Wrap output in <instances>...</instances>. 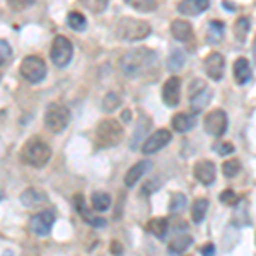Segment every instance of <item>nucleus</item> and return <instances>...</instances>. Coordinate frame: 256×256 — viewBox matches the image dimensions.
Returning <instances> with one entry per match:
<instances>
[{
    "label": "nucleus",
    "mask_w": 256,
    "mask_h": 256,
    "mask_svg": "<svg viewBox=\"0 0 256 256\" xmlns=\"http://www.w3.org/2000/svg\"><path fill=\"white\" fill-rule=\"evenodd\" d=\"M181 99V80L180 77L172 76L162 86V101L169 108H176Z\"/></svg>",
    "instance_id": "ddd939ff"
},
{
    "label": "nucleus",
    "mask_w": 256,
    "mask_h": 256,
    "mask_svg": "<svg viewBox=\"0 0 256 256\" xmlns=\"http://www.w3.org/2000/svg\"><path fill=\"white\" fill-rule=\"evenodd\" d=\"M253 55H254V60H256V40H254V44H253Z\"/></svg>",
    "instance_id": "79ce46f5"
},
{
    "label": "nucleus",
    "mask_w": 256,
    "mask_h": 256,
    "mask_svg": "<svg viewBox=\"0 0 256 256\" xmlns=\"http://www.w3.org/2000/svg\"><path fill=\"white\" fill-rule=\"evenodd\" d=\"M158 65V55L154 50L140 46L126 52L120 58V70L126 77H140L152 72Z\"/></svg>",
    "instance_id": "f257e3e1"
},
{
    "label": "nucleus",
    "mask_w": 256,
    "mask_h": 256,
    "mask_svg": "<svg viewBox=\"0 0 256 256\" xmlns=\"http://www.w3.org/2000/svg\"><path fill=\"white\" fill-rule=\"evenodd\" d=\"M210 99H212V89L207 84L200 80V88H195V84L190 86V106H192V111L195 114L205 110Z\"/></svg>",
    "instance_id": "9d476101"
},
{
    "label": "nucleus",
    "mask_w": 256,
    "mask_h": 256,
    "mask_svg": "<svg viewBox=\"0 0 256 256\" xmlns=\"http://www.w3.org/2000/svg\"><path fill=\"white\" fill-rule=\"evenodd\" d=\"M74 56V46L72 41L65 36H56L52 43V50H50V58H52L53 65L58 68H65L72 62Z\"/></svg>",
    "instance_id": "0eeeda50"
},
{
    "label": "nucleus",
    "mask_w": 256,
    "mask_h": 256,
    "mask_svg": "<svg viewBox=\"0 0 256 256\" xmlns=\"http://www.w3.org/2000/svg\"><path fill=\"white\" fill-rule=\"evenodd\" d=\"M214 150L218 152V156H229L234 152V146L230 142H217L214 146Z\"/></svg>",
    "instance_id": "4c0bfd02"
},
{
    "label": "nucleus",
    "mask_w": 256,
    "mask_h": 256,
    "mask_svg": "<svg viewBox=\"0 0 256 256\" xmlns=\"http://www.w3.org/2000/svg\"><path fill=\"white\" fill-rule=\"evenodd\" d=\"M56 214L55 210H43V212H38L31 217L30 220V229L34 236L38 238H44L52 232V227L55 224Z\"/></svg>",
    "instance_id": "1a4fd4ad"
},
{
    "label": "nucleus",
    "mask_w": 256,
    "mask_h": 256,
    "mask_svg": "<svg viewBox=\"0 0 256 256\" xmlns=\"http://www.w3.org/2000/svg\"><path fill=\"white\" fill-rule=\"evenodd\" d=\"M48 198L44 195L41 190H36V188H28L26 192H22V195H20V202H22V205H26V207H36V205L40 204H44Z\"/></svg>",
    "instance_id": "4be33fe9"
},
{
    "label": "nucleus",
    "mask_w": 256,
    "mask_h": 256,
    "mask_svg": "<svg viewBox=\"0 0 256 256\" xmlns=\"http://www.w3.org/2000/svg\"><path fill=\"white\" fill-rule=\"evenodd\" d=\"M152 125V120H148L147 116H140V122H138V126L137 130L134 132V135H132V140H130V148L132 150H135L137 146L144 140V135L148 132V128Z\"/></svg>",
    "instance_id": "b1692460"
},
{
    "label": "nucleus",
    "mask_w": 256,
    "mask_h": 256,
    "mask_svg": "<svg viewBox=\"0 0 256 256\" xmlns=\"http://www.w3.org/2000/svg\"><path fill=\"white\" fill-rule=\"evenodd\" d=\"M171 34L180 43H188V41L193 40V28L188 20L176 19L171 22Z\"/></svg>",
    "instance_id": "f3484780"
},
{
    "label": "nucleus",
    "mask_w": 256,
    "mask_h": 256,
    "mask_svg": "<svg viewBox=\"0 0 256 256\" xmlns=\"http://www.w3.org/2000/svg\"><path fill=\"white\" fill-rule=\"evenodd\" d=\"M120 104H122V99H120L116 92L106 94L104 99H102V110H104L106 113H113L114 110L120 108Z\"/></svg>",
    "instance_id": "72a5a7b5"
},
{
    "label": "nucleus",
    "mask_w": 256,
    "mask_h": 256,
    "mask_svg": "<svg viewBox=\"0 0 256 256\" xmlns=\"http://www.w3.org/2000/svg\"><path fill=\"white\" fill-rule=\"evenodd\" d=\"M200 253L204 256H216V246H214L212 242H208V244L200 248Z\"/></svg>",
    "instance_id": "ea45409f"
},
{
    "label": "nucleus",
    "mask_w": 256,
    "mask_h": 256,
    "mask_svg": "<svg viewBox=\"0 0 256 256\" xmlns=\"http://www.w3.org/2000/svg\"><path fill=\"white\" fill-rule=\"evenodd\" d=\"M220 202L224 205H229V207H232V205H236L238 196H236V193H234L232 190H224V192L220 193Z\"/></svg>",
    "instance_id": "58836bf2"
},
{
    "label": "nucleus",
    "mask_w": 256,
    "mask_h": 256,
    "mask_svg": "<svg viewBox=\"0 0 256 256\" xmlns=\"http://www.w3.org/2000/svg\"><path fill=\"white\" fill-rule=\"evenodd\" d=\"M192 242H193V239L190 236H176L169 242V251H171L172 254H181L183 251H186L188 248L192 246Z\"/></svg>",
    "instance_id": "c85d7f7f"
},
{
    "label": "nucleus",
    "mask_w": 256,
    "mask_h": 256,
    "mask_svg": "<svg viewBox=\"0 0 256 256\" xmlns=\"http://www.w3.org/2000/svg\"><path fill=\"white\" fill-rule=\"evenodd\" d=\"M147 230L156 236L158 239H164L168 236V230H169V222L166 217H154L147 222Z\"/></svg>",
    "instance_id": "412c9836"
},
{
    "label": "nucleus",
    "mask_w": 256,
    "mask_h": 256,
    "mask_svg": "<svg viewBox=\"0 0 256 256\" xmlns=\"http://www.w3.org/2000/svg\"><path fill=\"white\" fill-rule=\"evenodd\" d=\"M250 30H251L250 18H239L236 20V24H234V36H236V40L239 41V43H244Z\"/></svg>",
    "instance_id": "bb28decb"
},
{
    "label": "nucleus",
    "mask_w": 256,
    "mask_h": 256,
    "mask_svg": "<svg viewBox=\"0 0 256 256\" xmlns=\"http://www.w3.org/2000/svg\"><path fill=\"white\" fill-rule=\"evenodd\" d=\"M52 159V148L43 138L32 137L20 148V160L31 168H44Z\"/></svg>",
    "instance_id": "f03ea898"
},
{
    "label": "nucleus",
    "mask_w": 256,
    "mask_h": 256,
    "mask_svg": "<svg viewBox=\"0 0 256 256\" xmlns=\"http://www.w3.org/2000/svg\"><path fill=\"white\" fill-rule=\"evenodd\" d=\"M222 172H224L226 178H236L239 172H241V162H239L238 159H230L224 162V166H222Z\"/></svg>",
    "instance_id": "f704fd0d"
},
{
    "label": "nucleus",
    "mask_w": 256,
    "mask_h": 256,
    "mask_svg": "<svg viewBox=\"0 0 256 256\" xmlns=\"http://www.w3.org/2000/svg\"><path fill=\"white\" fill-rule=\"evenodd\" d=\"M208 210V200L207 198H198L195 200V204L192 205V218L195 224H202V220L207 216Z\"/></svg>",
    "instance_id": "393cba45"
},
{
    "label": "nucleus",
    "mask_w": 256,
    "mask_h": 256,
    "mask_svg": "<svg viewBox=\"0 0 256 256\" xmlns=\"http://www.w3.org/2000/svg\"><path fill=\"white\" fill-rule=\"evenodd\" d=\"M111 205V196L104 192H94L92 193V208L96 212H106Z\"/></svg>",
    "instance_id": "c756f323"
},
{
    "label": "nucleus",
    "mask_w": 256,
    "mask_h": 256,
    "mask_svg": "<svg viewBox=\"0 0 256 256\" xmlns=\"http://www.w3.org/2000/svg\"><path fill=\"white\" fill-rule=\"evenodd\" d=\"M172 128L178 134H186V132L193 130V126L196 125V118L195 114H188V113H178L171 120Z\"/></svg>",
    "instance_id": "6ab92c4d"
},
{
    "label": "nucleus",
    "mask_w": 256,
    "mask_h": 256,
    "mask_svg": "<svg viewBox=\"0 0 256 256\" xmlns=\"http://www.w3.org/2000/svg\"><path fill=\"white\" fill-rule=\"evenodd\" d=\"M70 123V111L65 104L53 102L44 111V126L53 134H62Z\"/></svg>",
    "instance_id": "39448f33"
},
{
    "label": "nucleus",
    "mask_w": 256,
    "mask_h": 256,
    "mask_svg": "<svg viewBox=\"0 0 256 256\" xmlns=\"http://www.w3.org/2000/svg\"><path fill=\"white\" fill-rule=\"evenodd\" d=\"M226 32V24L222 20H210L208 22V31H207V41L210 44H217L224 40Z\"/></svg>",
    "instance_id": "5701e85b"
},
{
    "label": "nucleus",
    "mask_w": 256,
    "mask_h": 256,
    "mask_svg": "<svg viewBox=\"0 0 256 256\" xmlns=\"http://www.w3.org/2000/svg\"><path fill=\"white\" fill-rule=\"evenodd\" d=\"M0 200H2V195H0Z\"/></svg>",
    "instance_id": "37998d69"
},
{
    "label": "nucleus",
    "mask_w": 256,
    "mask_h": 256,
    "mask_svg": "<svg viewBox=\"0 0 256 256\" xmlns=\"http://www.w3.org/2000/svg\"><path fill=\"white\" fill-rule=\"evenodd\" d=\"M67 26L70 28V30L82 32V31H86V28H88V20H86V18L80 14V12L74 10L67 16Z\"/></svg>",
    "instance_id": "cd10ccee"
},
{
    "label": "nucleus",
    "mask_w": 256,
    "mask_h": 256,
    "mask_svg": "<svg viewBox=\"0 0 256 256\" xmlns=\"http://www.w3.org/2000/svg\"><path fill=\"white\" fill-rule=\"evenodd\" d=\"M123 2L142 14H148L158 9V0H123Z\"/></svg>",
    "instance_id": "a878e982"
},
{
    "label": "nucleus",
    "mask_w": 256,
    "mask_h": 256,
    "mask_svg": "<svg viewBox=\"0 0 256 256\" xmlns=\"http://www.w3.org/2000/svg\"><path fill=\"white\" fill-rule=\"evenodd\" d=\"M74 204H76L77 212H79L80 216L84 217V220L88 222L89 226H92V227H104L106 226L104 218L94 217V216H90V214L88 212V207H86V200H84V196H82V195H76V198H74Z\"/></svg>",
    "instance_id": "aec40b11"
},
{
    "label": "nucleus",
    "mask_w": 256,
    "mask_h": 256,
    "mask_svg": "<svg viewBox=\"0 0 256 256\" xmlns=\"http://www.w3.org/2000/svg\"><path fill=\"white\" fill-rule=\"evenodd\" d=\"M193 176L196 178V181H200L202 184L205 186H210V184L216 183V176H217V168L212 160L204 159V160H198L193 168Z\"/></svg>",
    "instance_id": "4468645a"
},
{
    "label": "nucleus",
    "mask_w": 256,
    "mask_h": 256,
    "mask_svg": "<svg viewBox=\"0 0 256 256\" xmlns=\"http://www.w3.org/2000/svg\"><path fill=\"white\" fill-rule=\"evenodd\" d=\"M234 80H236L238 86H246L248 82L251 80V65L244 56H239V58L234 62Z\"/></svg>",
    "instance_id": "a211bd4d"
},
{
    "label": "nucleus",
    "mask_w": 256,
    "mask_h": 256,
    "mask_svg": "<svg viewBox=\"0 0 256 256\" xmlns=\"http://www.w3.org/2000/svg\"><path fill=\"white\" fill-rule=\"evenodd\" d=\"M150 169H152L150 160H140V162L134 164V166L128 169V172L125 174V184L128 188H134L135 184L142 180V176L150 171Z\"/></svg>",
    "instance_id": "dca6fc26"
},
{
    "label": "nucleus",
    "mask_w": 256,
    "mask_h": 256,
    "mask_svg": "<svg viewBox=\"0 0 256 256\" xmlns=\"http://www.w3.org/2000/svg\"><path fill=\"white\" fill-rule=\"evenodd\" d=\"M19 72L28 82H31V84H40V82H43L44 77H46L48 68L43 58H40V56H36V55H30L20 62Z\"/></svg>",
    "instance_id": "423d86ee"
},
{
    "label": "nucleus",
    "mask_w": 256,
    "mask_h": 256,
    "mask_svg": "<svg viewBox=\"0 0 256 256\" xmlns=\"http://www.w3.org/2000/svg\"><path fill=\"white\" fill-rule=\"evenodd\" d=\"M224 9H226V10H232V12H234V10H236V7H234V4L230 6L229 2H224Z\"/></svg>",
    "instance_id": "a19ab883"
},
{
    "label": "nucleus",
    "mask_w": 256,
    "mask_h": 256,
    "mask_svg": "<svg viewBox=\"0 0 256 256\" xmlns=\"http://www.w3.org/2000/svg\"><path fill=\"white\" fill-rule=\"evenodd\" d=\"M184 62H186V55L183 53V50H174L168 58V68L171 72H178L183 68Z\"/></svg>",
    "instance_id": "7c9ffc66"
},
{
    "label": "nucleus",
    "mask_w": 256,
    "mask_h": 256,
    "mask_svg": "<svg viewBox=\"0 0 256 256\" xmlns=\"http://www.w3.org/2000/svg\"><path fill=\"white\" fill-rule=\"evenodd\" d=\"M172 135L171 132L166 130V128H160V130L154 132V134L150 135V137H147L144 140L142 144V152L146 156H152L156 154V152H159L160 148H164L168 146L169 142H171Z\"/></svg>",
    "instance_id": "9b49d317"
},
{
    "label": "nucleus",
    "mask_w": 256,
    "mask_h": 256,
    "mask_svg": "<svg viewBox=\"0 0 256 256\" xmlns=\"http://www.w3.org/2000/svg\"><path fill=\"white\" fill-rule=\"evenodd\" d=\"M80 2L89 12H92V14H101V12L106 10L110 0H80Z\"/></svg>",
    "instance_id": "473e14b6"
},
{
    "label": "nucleus",
    "mask_w": 256,
    "mask_h": 256,
    "mask_svg": "<svg viewBox=\"0 0 256 256\" xmlns=\"http://www.w3.org/2000/svg\"><path fill=\"white\" fill-rule=\"evenodd\" d=\"M210 7V0H181L178 4V12L183 16H200L205 10H208Z\"/></svg>",
    "instance_id": "2eb2a0df"
},
{
    "label": "nucleus",
    "mask_w": 256,
    "mask_h": 256,
    "mask_svg": "<svg viewBox=\"0 0 256 256\" xmlns=\"http://www.w3.org/2000/svg\"><path fill=\"white\" fill-rule=\"evenodd\" d=\"M152 28L146 20H138L134 18H123L120 19L114 26V34L118 40L126 41V43H135V41H142L147 36H150Z\"/></svg>",
    "instance_id": "7ed1b4c3"
},
{
    "label": "nucleus",
    "mask_w": 256,
    "mask_h": 256,
    "mask_svg": "<svg viewBox=\"0 0 256 256\" xmlns=\"http://www.w3.org/2000/svg\"><path fill=\"white\" fill-rule=\"evenodd\" d=\"M36 0H7V6H9L10 10L14 12H20V10H26L28 7H31Z\"/></svg>",
    "instance_id": "e433bc0d"
},
{
    "label": "nucleus",
    "mask_w": 256,
    "mask_h": 256,
    "mask_svg": "<svg viewBox=\"0 0 256 256\" xmlns=\"http://www.w3.org/2000/svg\"><path fill=\"white\" fill-rule=\"evenodd\" d=\"M123 134H125V130H123L122 123L113 118H106L99 122L96 132H94V142L99 148L114 147L122 142Z\"/></svg>",
    "instance_id": "20e7f679"
},
{
    "label": "nucleus",
    "mask_w": 256,
    "mask_h": 256,
    "mask_svg": "<svg viewBox=\"0 0 256 256\" xmlns=\"http://www.w3.org/2000/svg\"><path fill=\"white\" fill-rule=\"evenodd\" d=\"M184 208H186V196H184L183 193H174V195L171 196V202H169V212H171L172 216H176V214L183 212Z\"/></svg>",
    "instance_id": "2f4dec72"
},
{
    "label": "nucleus",
    "mask_w": 256,
    "mask_h": 256,
    "mask_svg": "<svg viewBox=\"0 0 256 256\" xmlns=\"http://www.w3.org/2000/svg\"><path fill=\"white\" fill-rule=\"evenodd\" d=\"M12 58V48L6 40H0V67L7 65Z\"/></svg>",
    "instance_id": "c9c22d12"
},
{
    "label": "nucleus",
    "mask_w": 256,
    "mask_h": 256,
    "mask_svg": "<svg viewBox=\"0 0 256 256\" xmlns=\"http://www.w3.org/2000/svg\"><path fill=\"white\" fill-rule=\"evenodd\" d=\"M229 118L224 110H212L204 120V128L208 135L212 137H222L227 132Z\"/></svg>",
    "instance_id": "6e6552de"
},
{
    "label": "nucleus",
    "mask_w": 256,
    "mask_h": 256,
    "mask_svg": "<svg viewBox=\"0 0 256 256\" xmlns=\"http://www.w3.org/2000/svg\"><path fill=\"white\" fill-rule=\"evenodd\" d=\"M204 67H205V74L210 77L212 80H222L224 77V70H226V58L222 53L218 52H212L205 56L204 60Z\"/></svg>",
    "instance_id": "f8f14e48"
}]
</instances>
